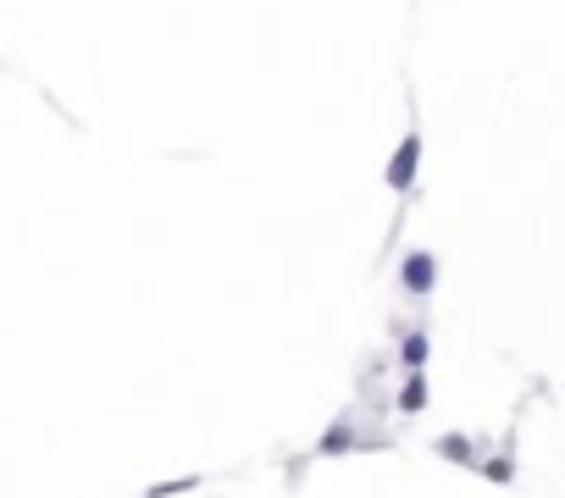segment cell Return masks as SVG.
<instances>
[{
    "label": "cell",
    "instance_id": "2",
    "mask_svg": "<svg viewBox=\"0 0 565 498\" xmlns=\"http://www.w3.org/2000/svg\"><path fill=\"white\" fill-rule=\"evenodd\" d=\"M410 166H416V139L399 150V161H394V183H410Z\"/></svg>",
    "mask_w": 565,
    "mask_h": 498
},
{
    "label": "cell",
    "instance_id": "1",
    "mask_svg": "<svg viewBox=\"0 0 565 498\" xmlns=\"http://www.w3.org/2000/svg\"><path fill=\"white\" fill-rule=\"evenodd\" d=\"M427 277H433V261H427V255H416V261L405 266V283L410 288H427Z\"/></svg>",
    "mask_w": 565,
    "mask_h": 498
}]
</instances>
